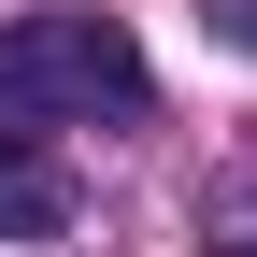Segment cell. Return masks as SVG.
<instances>
[{
	"instance_id": "3957f363",
	"label": "cell",
	"mask_w": 257,
	"mask_h": 257,
	"mask_svg": "<svg viewBox=\"0 0 257 257\" xmlns=\"http://www.w3.org/2000/svg\"><path fill=\"white\" fill-rule=\"evenodd\" d=\"M214 257H257V214H243V229H229V243H214Z\"/></svg>"
},
{
	"instance_id": "6da1fadb",
	"label": "cell",
	"mask_w": 257,
	"mask_h": 257,
	"mask_svg": "<svg viewBox=\"0 0 257 257\" xmlns=\"http://www.w3.org/2000/svg\"><path fill=\"white\" fill-rule=\"evenodd\" d=\"M143 100H157V72H143V43L114 15H15L0 29V128H29V114H143Z\"/></svg>"
},
{
	"instance_id": "7a4b0ae2",
	"label": "cell",
	"mask_w": 257,
	"mask_h": 257,
	"mask_svg": "<svg viewBox=\"0 0 257 257\" xmlns=\"http://www.w3.org/2000/svg\"><path fill=\"white\" fill-rule=\"evenodd\" d=\"M57 214H72V186H57L43 157L0 128V243H57Z\"/></svg>"
}]
</instances>
